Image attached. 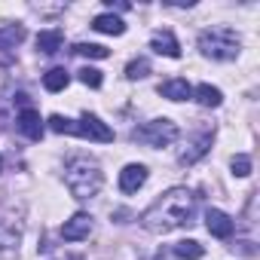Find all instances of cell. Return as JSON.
Returning a JSON list of instances; mask_svg holds the SVG:
<instances>
[{"label": "cell", "mask_w": 260, "mask_h": 260, "mask_svg": "<svg viewBox=\"0 0 260 260\" xmlns=\"http://www.w3.org/2000/svg\"><path fill=\"white\" fill-rule=\"evenodd\" d=\"M46 122L58 135H77V138H89V141H98V144H110L113 141V128L107 122H101L95 113H83L80 119H68L61 113H52Z\"/></svg>", "instance_id": "cell-3"}, {"label": "cell", "mask_w": 260, "mask_h": 260, "mask_svg": "<svg viewBox=\"0 0 260 260\" xmlns=\"http://www.w3.org/2000/svg\"><path fill=\"white\" fill-rule=\"evenodd\" d=\"M16 122H19V128H22L25 138H31V141H40V138H43V119H40V113H37L31 104H25V107L19 110Z\"/></svg>", "instance_id": "cell-8"}, {"label": "cell", "mask_w": 260, "mask_h": 260, "mask_svg": "<svg viewBox=\"0 0 260 260\" xmlns=\"http://www.w3.org/2000/svg\"><path fill=\"white\" fill-rule=\"evenodd\" d=\"M205 226H208V233H211L214 239H230V236H233V217H230L226 211H220V208H208Z\"/></svg>", "instance_id": "cell-10"}, {"label": "cell", "mask_w": 260, "mask_h": 260, "mask_svg": "<svg viewBox=\"0 0 260 260\" xmlns=\"http://www.w3.org/2000/svg\"><path fill=\"white\" fill-rule=\"evenodd\" d=\"M144 181H147V169L138 166V162L125 166V169L119 172V190H122V193H138V190L144 187Z\"/></svg>", "instance_id": "cell-11"}, {"label": "cell", "mask_w": 260, "mask_h": 260, "mask_svg": "<svg viewBox=\"0 0 260 260\" xmlns=\"http://www.w3.org/2000/svg\"><path fill=\"white\" fill-rule=\"evenodd\" d=\"M150 49L159 52V55H169V58H181V46H178V40H175L172 31H153Z\"/></svg>", "instance_id": "cell-12"}, {"label": "cell", "mask_w": 260, "mask_h": 260, "mask_svg": "<svg viewBox=\"0 0 260 260\" xmlns=\"http://www.w3.org/2000/svg\"><path fill=\"white\" fill-rule=\"evenodd\" d=\"M22 40H25V28H22V25L0 28V49H16Z\"/></svg>", "instance_id": "cell-18"}, {"label": "cell", "mask_w": 260, "mask_h": 260, "mask_svg": "<svg viewBox=\"0 0 260 260\" xmlns=\"http://www.w3.org/2000/svg\"><path fill=\"white\" fill-rule=\"evenodd\" d=\"M19 239H22V217H16L13 211H0V260L19 251Z\"/></svg>", "instance_id": "cell-6"}, {"label": "cell", "mask_w": 260, "mask_h": 260, "mask_svg": "<svg viewBox=\"0 0 260 260\" xmlns=\"http://www.w3.org/2000/svg\"><path fill=\"white\" fill-rule=\"evenodd\" d=\"M92 230H95L92 214L77 211L71 220H64V226H61V239H64V242H80V239H89V236H92Z\"/></svg>", "instance_id": "cell-7"}, {"label": "cell", "mask_w": 260, "mask_h": 260, "mask_svg": "<svg viewBox=\"0 0 260 260\" xmlns=\"http://www.w3.org/2000/svg\"><path fill=\"white\" fill-rule=\"evenodd\" d=\"M199 49L202 55L208 58H217V61H230L239 55V37L230 31V28H208L199 34Z\"/></svg>", "instance_id": "cell-4"}, {"label": "cell", "mask_w": 260, "mask_h": 260, "mask_svg": "<svg viewBox=\"0 0 260 260\" xmlns=\"http://www.w3.org/2000/svg\"><path fill=\"white\" fill-rule=\"evenodd\" d=\"M61 43H64V34H61L58 28L40 31V34H37V49H40L43 55H55V52L61 49Z\"/></svg>", "instance_id": "cell-15"}, {"label": "cell", "mask_w": 260, "mask_h": 260, "mask_svg": "<svg viewBox=\"0 0 260 260\" xmlns=\"http://www.w3.org/2000/svg\"><path fill=\"white\" fill-rule=\"evenodd\" d=\"M233 175L236 178H248L251 175V156H245V153H239V156H233Z\"/></svg>", "instance_id": "cell-23"}, {"label": "cell", "mask_w": 260, "mask_h": 260, "mask_svg": "<svg viewBox=\"0 0 260 260\" xmlns=\"http://www.w3.org/2000/svg\"><path fill=\"white\" fill-rule=\"evenodd\" d=\"M236 245H239V251H242V254H248V257H254V254H257V251L251 248V242H236ZM236 245H233V248H236Z\"/></svg>", "instance_id": "cell-24"}, {"label": "cell", "mask_w": 260, "mask_h": 260, "mask_svg": "<svg viewBox=\"0 0 260 260\" xmlns=\"http://www.w3.org/2000/svg\"><path fill=\"white\" fill-rule=\"evenodd\" d=\"M92 28L101 31V34H113V37L125 34V22H122L119 16H113V13H101V16H95V19H92Z\"/></svg>", "instance_id": "cell-14"}, {"label": "cell", "mask_w": 260, "mask_h": 260, "mask_svg": "<svg viewBox=\"0 0 260 260\" xmlns=\"http://www.w3.org/2000/svg\"><path fill=\"white\" fill-rule=\"evenodd\" d=\"M211 138H214V132H202L199 138H193L184 150H181V156H178V162L181 166H193V162H199L205 153H208V147H211Z\"/></svg>", "instance_id": "cell-9"}, {"label": "cell", "mask_w": 260, "mask_h": 260, "mask_svg": "<svg viewBox=\"0 0 260 260\" xmlns=\"http://www.w3.org/2000/svg\"><path fill=\"white\" fill-rule=\"evenodd\" d=\"M132 141L147 144V147H169L172 141H178V125L172 119H150L138 128H132Z\"/></svg>", "instance_id": "cell-5"}, {"label": "cell", "mask_w": 260, "mask_h": 260, "mask_svg": "<svg viewBox=\"0 0 260 260\" xmlns=\"http://www.w3.org/2000/svg\"><path fill=\"white\" fill-rule=\"evenodd\" d=\"M193 217H196V193L187 187H172L141 214V223L150 233H172L190 226Z\"/></svg>", "instance_id": "cell-1"}, {"label": "cell", "mask_w": 260, "mask_h": 260, "mask_svg": "<svg viewBox=\"0 0 260 260\" xmlns=\"http://www.w3.org/2000/svg\"><path fill=\"white\" fill-rule=\"evenodd\" d=\"M64 184H68V190L77 199H92L101 190L104 175H101V169H98L95 159H89V156H71L68 166H64Z\"/></svg>", "instance_id": "cell-2"}, {"label": "cell", "mask_w": 260, "mask_h": 260, "mask_svg": "<svg viewBox=\"0 0 260 260\" xmlns=\"http://www.w3.org/2000/svg\"><path fill=\"white\" fill-rule=\"evenodd\" d=\"M74 52L83 55V58H107V55H110V49L101 46V43H77Z\"/></svg>", "instance_id": "cell-20"}, {"label": "cell", "mask_w": 260, "mask_h": 260, "mask_svg": "<svg viewBox=\"0 0 260 260\" xmlns=\"http://www.w3.org/2000/svg\"><path fill=\"white\" fill-rule=\"evenodd\" d=\"M77 77H80V83H83V86H89V89H98V86H101V80H104V77H101V71H95V68H80V71H77Z\"/></svg>", "instance_id": "cell-22"}, {"label": "cell", "mask_w": 260, "mask_h": 260, "mask_svg": "<svg viewBox=\"0 0 260 260\" xmlns=\"http://www.w3.org/2000/svg\"><path fill=\"white\" fill-rule=\"evenodd\" d=\"M193 98H196L202 107H220V101H223L220 89H217V86H211V83H202V86H196V89H193Z\"/></svg>", "instance_id": "cell-16"}, {"label": "cell", "mask_w": 260, "mask_h": 260, "mask_svg": "<svg viewBox=\"0 0 260 260\" xmlns=\"http://www.w3.org/2000/svg\"><path fill=\"white\" fill-rule=\"evenodd\" d=\"M202 254H205V248L196 239H184V242L175 245V257H181V260H199Z\"/></svg>", "instance_id": "cell-19"}, {"label": "cell", "mask_w": 260, "mask_h": 260, "mask_svg": "<svg viewBox=\"0 0 260 260\" xmlns=\"http://www.w3.org/2000/svg\"><path fill=\"white\" fill-rule=\"evenodd\" d=\"M159 95L162 98H169V101H187V98H193V86L187 83V80H166L162 86H159Z\"/></svg>", "instance_id": "cell-13"}, {"label": "cell", "mask_w": 260, "mask_h": 260, "mask_svg": "<svg viewBox=\"0 0 260 260\" xmlns=\"http://www.w3.org/2000/svg\"><path fill=\"white\" fill-rule=\"evenodd\" d=\"M0 169H4V159H0Z\"/></svg>", "instance_id": "cell-25"}, {"label": "cell", "mask_w": 260, "mask_h": 260, "mask_svg": "<svg viewBox=\"0 0 260 260\" xmlns=\"http://www.w3.org/2000/svg\"><path fill=\"white\" fill-rule=\"evenodd\" d=\"M68 83H71V74H68L64 68H52V71L43 74V86H46L49 92H61Z\"/></svg>", "instance_id": "cell-17"}, {"label": "cell", "mask_w": 260, "mask_h": 260, "mask_svg": "<svg viewBox=\"0 0 260 260\" xmlns=\"http://www.w3.org/2000/svg\"><path fill=\"white\" fill-rule=\"evenodd\" d=\"M147 74H150V61L147 58H135V61H128V68H125L128 80H144Z\"/></svg>", "instance_id": "cell-21"}]
</instances>
